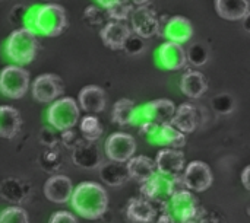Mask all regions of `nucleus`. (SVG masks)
I'll return each instance as SVG.
<instances>
[{
  "label": "nucleus",
  "instance_id": "f704fd0d",
  "mask_svg": "<svg viewBox=\"0 0 250 223\" xmlns=\"http://www.w3.org/2000/svg\"><path fill=\"white\" fill-rule=\"evenodd\" d=\"M48 223H79V222H78V219H76L72 213L62 210V212H56V213L50 218V222Z\"/></svg>",
  "mask_w": 250,
  "mask_h": 223
},
{
  "label": "nucleus",
  "instance_id": "58836bf2",
  "mask_svg": "<svg viewBox=\"0 0 250 223\" xmlns=\"http://www.w3.org/2000/svg\"><path fill=\"white\" fill-rule=\"evenodd\" d=\"M129 1H132L135 6H148L151 3V0H129Z\"/></svg>",
  "mask_w": 250,
  "mask_h": 223
},
{
  "label": "nucleus",
  "instance_id": "20e7f679",
  "mask_svg": "<svg viewBox=\"0 0 250 223\" xmlns=\"http://www.w3.org/2000/svg\"><path fill=\"white\" fill-rule=\"evenodd\" d=\"M79 117V105L70 96H64L59 101H54L47 111L48 123L60 131L72 130L78 124Z\"/></svg>",
  "mask_w": 250,
  "mask_h": 223
},
{
  "label": "nucleus",
  "instance_id": "e433bc0d",
  "mask_svg": "<svg viewBox=\"0 0 250 223\" xmlns=\"http://www.w3.org/2000/svg\"><path fill=\"white\" fill-rule=\"evenodd\" d=\"M242 183H243V186H245V188L250 191V165L249 167H246L245 169H243V172H242Z\"/></svg>",
  "mask_w": 250,
  "mask_h": 223
},
{
  "label": "nucleus",
  "instance_id": "72a5a7b5",
  "mask_svg": "<svg viewBox=\"0 0 250 223\" xmlns=\"http://www.w3.org/2000/svg\"><path fill=\"white\" fill-rule=\"evenodd\" d=\"M28 12H29V7L26 6H16L12 12H10V22L15 23V25H22V28H25V20H26V16H28Z\"/></svg>",
  "mask_w": 250,
  "mask_h": 223
},
{
  "label": "nucleus",
  "instance_id": "6e6552de",
  "mask_svg": "<svg viewBox=\"0 0 250 223\" xmlns=\"http://www.w3.org/2000/svg\"><path fill=\"white\" fill-rule=\"evenodd\" d=\"M177 110L173 101L170 99H155L148 104H145L138 114V118L142 120V123L149 121L155 124H171Z\"/></svg>",
  "mask_w": 250,
  "mask_h": 223
},
{
  "label": "nucleus",
  "instance_id": "a878e982",
  "mask_svg": "<svg viewBox=\"0 0 250 223\" xmlns=\"http://www.w3.org/2000/svg\"><path fill=\"white\" fill-rule=\"evenodd\" d=\"M73 162L82 168H95L100 164V153L92 145H78L73 152Z\"/></svg>",
  "mask_w": 250,
  "mask_h": 223
},
{
  "label": "nucleus",
  "instance_id": "a211bd4d",
  "mask_svg": "<svg viewBox=\"0 0 250 223\" xmlns=\"http://www.w3.org/2000/svg\"><path fill=\"white\" fill-rule=\"evenodd\" d=\"M129 177L135 181H138L139 184H144L149 180H152L157 174V164L155 161H152L151 158L145 156V155H139V156H133L127 164H126Z\"/></svg>",
  "mask_w": 250,
  "mask_h": 223
},
{
  "label": "nucleus",
  "instance_id": "473e14b6",
  "mask_svg": "<svg viewBox=\"0 0 250 223\" xmlns=\"http://www.w3.org/2000/svg\"><path fill=\"white\" fill-rule=\"evenodd\" d=\"M145 48V42H144V38L142 37H139V35H130V38L127 39V42L125 44V51L127 53V54H130V56H136V54H139L142 50Z\"/></svg>",
  "mask_w": 250,
  "mask_h": 223
},
{
  "label": "nucleus",
  "instance_id": "4c0bfd02",
  "mask_svg": "<svg viewBox=\"0 0 250 223\" xmlns=\"http://www.w3.org/2000/svg\"><path fill=\"white\" fill-rule=\"evenodd\" d=\"M104 9H108V7H111L113 4H116V3H119V1H122V0H97Z\"/></svg>",
  "mask_w": 250,
  "mask_h": 223
},
{
  "label": "nucleus",
  "instance_id": "f8f14e48",
  "mask_svg": "<svg viewBox=\"0 0 250 223\" xmlns=\"http://www.w3.org/2000/svg\"><path fill=\"white\" fill-rule=\"evenodd\" d=\"M158 174L166 178H173L182 174L185 169V153L180 149H163L155 158Z\"/></svg>",
  "mask_w": 250,
  "mask_h": 223
},
{
  "label": "nucleus",
  "instance_id": "f257e3e1",
  "mask_svg": "<svg viewBox=\"0 0 250 223\" xmlns=\"http://www.w3.org/2000/svg\"><path fill=\"white\" fill-rule=\"evenodd\" d=\"M72 206L82 218L97 221L108 209V194L101 184L85 181L75 188Z\"/></svg>",
  "mask_w": 250,
  "mask_h": 223
},
{
  "label": "nucleus",
  "instance_id": "4468645a",
  "mask_svg": "<svg viewBox=\"0 0 250 223\" xmlns=\"http://www.w3.org/2000/svg\"><path fill=\"white\" fill-rule=\"evenodd\" d=\"M100 35L105 47L111 50H122L130 38L132 29L123 20H111L101 28Z\"/></svg>",
  "mask_w": 250,
  "mask_h": 223
},
{
  "label": "nucleus",
  "instance_id": "7c9ffc66",
  "mask_svg": "<svg viewBox=\"0 0 250 223\" xmlns=\"http://www.w3.org/2000/svg\"><path fill=\"white\" fill-rule=\"evenodd\" d=\"M133 3L129 1V0H122L116 4H113L111 7L107 9V13H108V18L113 19V20H126L129 18V15H132L133 12Z\"/></svg>",
  "mask_w": 250,
  "mask_h": 223
},
{
  "label": "nucleus",
  "instance_id": "f3484780",
  "mask_svg": "<svg viewBox=\"0 0 250 223\" xmlns=\"http://www.w3.org/2000/svg\"><path fill=\"white\" fill-rule=\"evenodd\" d=\"M163 34L168 41L183 44L190 41V38L193 37V26L190 20L185 16H171L166 22Z\"/></svg>",
  "mask_w": 250,
  "mask_h": 223
},
{
  "label": "nucleus",
  "instance_id": "9d476101",
  "mask_svg": "<svg viewBox=\"0 0 250 223\" xmlns=\"http://www.w3.org/2000/svg\"><path fill=\"white\" fill-rule=\"evenodd\" d=\"M130 20L133 32L144 39L157 35L161 29L160 19L157 18L155 12L149 9V6H138L130 15Z\"/></svg>",
  "mask_w": 250,
  "mask_h": 223
},
{
  "label": "nucleus",
  "instance_id": "ea45409f",
  "mask_svg": "<svg viewBox=\"0 0 250 223\" xmlns=\"http://www.w3.org/2000/svg\"><path fill=\"white\" fill-rule=\"evenodd\" d=\"M243 28H245L248 32H250V12H249V15L243 19Z\"/></svg>",
  "mask_w": 250,
  "mask_h": 223
},
{
  "label": "nucleus",
  "instance_id": "dca6fc26",
  "mask_svg": "<svg viewBox=\"0 0 250 223\" xmlns=\"http://www.w3.org/2000/svg\"><path fill=\"white\" fill-rule=\"evenodd\" d=\"M79 107L89 114H100L105 110L107 95L103 88L97 85L85 86L78 95Z\"/></svg>",
  "mask_w": 250,
  "mask_h": 223
},
{
  "label": "nucleus",
  "instance_id": "cd10ccee",
  "mask_svg": "<svg viewBox=\"0 0 250 223\" xmlns=\"http://www.w3.org/2000/svg\"><path fill=\"white\" fill-rule=\"evenodd\" d=\"M79 129H81V133H82V136H83V139L86 142H95L103 134V126H101L100 120L92 114L85 115L81 120Z\"/></svg>",
  "mask_w": 250,
  "mask_h": 223
},
{
  "label": "nucleus",
  "instance_id": "393cba45",
  "mask_svg": "<svg viewBox=\"0 0 250 223\" xmlns=\"http://www.w3.org/2000/svg\"><path fill=\"white\" fill-rule=\"evenodd\" d=\"M138 108L130 99H120L114 104L113 112H111V120L119 124V126H127L135 121H138Z\"/></svg>",
  "mask_w": 250,
  "mask_h": 223
},
{
  "label": "nucleus",
  "instance_id": "7ed1b4c3",
  "mask_svg": "<svg viewBox=\"0 0 250 223\" xmlns=\"http://www.w3.org/2000/svg\"><path fill=\"white\" fill-rule=\"evenodd\" d=\"M67 28L66 12L60 4L38 6L35 16V31L45 37H59Z\"/></svg>",
  "mask_w": 250,
  "mask_h": 223
},
{
  "label": "nucleus",
  "instance_id": "b1692460",
  "mask_svg": "<svg viewBox=\"0 0 250 223\" xmlns=\"http://www.w3.org/2000/svg\"><path fill=\"white\" fill-rule=\"evenodd\" d=\"M22 127V120L18 110L1 105L0 107V134L3 139H13Z\"/></svg>",
  "mask_w": 250,
  "mask_h": 223
},
{
  "label": "nucleus",
  "instance_id": "0eeeda50",
  "mask_svg": "<svg viewBox=\"0 0 250 223\" xmlns=\"http://www.w3.org/2000/svg\"><path fill=\"white\" fill-rule=\"evenodd\" d=\"M173 210L180 223H202L199 200L186 190L173 196Z\"/></svg>",
  "mask_w": 250,
  "mask_h": 223
},
{
  "label": "nucleus",
  "instance_id": "aec40b11",
  "mask_svg": "<svg viewBox=\"0 0 250 223\" xmlns=\"http://www.w3.org/2000/svg\"><path fill=\"white\" fill-rule=\"evenodd\" d=\"M217 13L226 20H243L250 12L249 0H215Z\"/></svg>",
  "mask_w": 250,
  "mask_h": 223
},
{
  "label": "nucleus",
  "instance_id": "2eb2a0df",
  "mask_svg": "<svg viewBox=\"0 0 250 223\" xmlns=\"http://www.w3.org/2000/svg\"><path fill=\"white\" fill-rule=\"evenodd\" d=\"M73 186L66 175H54L44 184V196L53 203H67L73 196Z\"/></svg>",
  "mask_w": 250,
  "mask_h": 223
},
{
  "label": "nucleus",
  "instance_id": "39448f33",
  "mask_svg": "<svg viewBox=\"0 0 250 223\" xmlns=\"http://www.w3.org/2000/svg\"><path fill=\"white\" fill-rule=\"evenodd\" d=\"M0 89L7 98H22L29 89V73L19 66H6L0 74Z\"/></svg>",
  "mask_w": 250,
  "mask_h": 223
},
{
  "label": "nucleus",
  "instance_id": "9b49d317",
  "mask_svg": "<svg viewBox=\"0 0 250 223\" xmlns=\"http://www.w3.org/2000/svg\"><path fill=\"white\" fill-rule=\"evenodd\" d=\"M183 178H185L186 187L196 193L207 191L214 183V175H212L211 168L205 162H201V161L190 162L183 172Z\"/></svg>",
  "mask_w": 250,
  "mask_h": 223
},
{
  "label": "nucleus",
  "instance_id": "412c9836",
  "mask_svg": "<svg viewBox=\"0 0 250 223\" xmlns=\"http://www.w3.org/2000/svg\"><path fill=\"white\" fill-rule=\"evenodd\" d=\"M180 89L182 92L192 98V99H198L201 98L207 91H208V83L205 76L198 72V70H188L180 80Z\"/></svg>",
  "mask_w": 250,
  "mask_h": 223
},
{
  "label": "nucleus",
  "instance_id": "c9c22d12",
  "mask_svg": "<svg viewBox=\"0 0 250 223\" xmlns=\"http://www.w3.org/2000/svg\"><path fill=\"white\" fill-rule=\"evenodd\" d=\"M152 223H176V221H174V218L168 213V210H167V207H166V209L161 210L160 213L157 212V216H155V219L152 221Z\"/></svg>",
  "mask_w": 250,
  "mask_h": 223
},
{
  "label": "nucleus",
  "instance_id": "2f4dec72",
  "mask_svg": "<svg viewBox=\"0 0 250 223\" xmlns=\"http://www.w3.org/2000/svg\"><path fill=\"white\" fill-rule=\"evenodd\" d=\"M0 223H29L28 213L21 207H6L0 215Z\"/></svg>",
  "mask_w": 250,
  "mask_h": 223
},
{
  "label": "nucleus",
  "instance_id": "1a4fd4ad",
  "mask_svg": "<svg viewBox=\"0 0 250 223\" xmlns=\"http://www.w3.org/2000/svg\"><path fill=\"white\" fill-rule=\"evenodd\" d=\"M32 91V96L35 98V101L42 102V104H48L56 101L64 91L63 82L57 74L53 73H45V74H40L31 86Z\"/></svg>",
  "mask_w": 250,
  "mask_h": 223
},
{
  "label": "nucleus",
  "instance_id": "c756f323",
  "mask_svg": "<svg viewBox=\"0 0 250 223\" xmlns=\"http://www.w3.org/2000/svg\"><path fill=\"white\" fill-rule=\"evenodd\" d=\"M83 18H85V22L88 25H91V26H98V25L105 26L107 19H110L108 13H107V9H101V7H97V6H88L85 9Z\"/></svg>",
  "mask_w": 250,
  "mask_h": 223
},
{
  "label": "nucleus",
  "instance_id": "ddd939ff",
  "mask_svg": "<svg viewBox=\"0 0 250 223\" xmlns=\"http://www.w3.org/2000/svg\"><path fill=\"white\" fill-rule=\"evenodd\" d=\"M158 61L167 70H182L188 64V51L182 44L167 41L158 50Z\"/></svg>",
  "mask_w": 250,
  "mask_h": 223
},
{
  "label": "nucleus",
  "instance_id": "4be33fe9",
  "mask_svg": "<svg viewBox=\"0 0 250 223\" xmlns=\"http://www.w3.org/2000/svg\"><path fill=\"white\" fill-rule=\"evenodd\" d=\"M171 124L183 133H193L199 126V112L193 104H182Z\"/></svg>",
  "mask_w": 250,
  "mask_h": 223
},
{
  "label": "nucleus",
  "instance_id": "6ab92c4d",
  "mask_svg": "<svg viewBox=\"0 0 250 223\" xmlns=\"http://www.w3.org/2000/svg\"><path fill=\"white\" fill-rule=\"evenodd\" d=\"M151 142L170 149H182L186 145V136L173 124H163L158 126L155 134L151 137Z\"/></svg>",
  "mask_w": 250,
  "mask_h": 223
},
{
  "label": "nucleus",
  "instance_id": "5701e85b",
  "mask_svg": "<svg viewBox=\"0 0 250 223\" xmlns=\"http://www.w3.org/2000/svg\"><path fill=\"white\" fill-rule=\"evenodd\" d=\"M127 218L133 223H152L157 209L146 199H132L127 206Z\"/></svg>",
  "mask_w": 250,
  "mask_h": 223
},
{
  "label": "nucleus",
  "instance_id": "423d86ee",
  "mask_svg": "<svg viewBox=\"0 0 250 223\" xmlns=\"http://www.w3.org/2000/svg\"><path fill=\"white\" fill-rule=\"evenodd\" d=\"M105 155L110 161L119 164H127L135 152H136V142L127 133H113L105 140Z\"/></svg>",
  "mask_w": 250,
  "mask_h": 223
},
{
  "label": "nucleus",
  "instance_id": "f03ea898",
  "mask_svg": "<svg viewBox=\"0 0 250 223\" xmlns=\"http://www.w3.org/2000/svg\"><path fill=\"white\" fill-rule=\"evenodd\" d=\"M4 51L13 63L29 64L34 61L38 51V39L35 32L28 28L15 29L7 37Z\"/></svg>",
  "mask_w": 250,
  "mask_h": 223
},
{
  "label": "nucleus",
  "instance_id": "bb28decb",
  "mask_svg": "<svg viewBox=\"0 0 250 223\" xmlns=\"http://www.w3.org/2000/svg\"><path fill=\"white\" fill-rule=\"evenodd\" d=\"M101 178L108 184V186H120L123 184L129 177L127 168H123L119 162H110L103 165L101 168Z\"/></svg>",
  "mask_w": 250,
  "mask_h": 223
},
{
  "label": "nucleus",
  "instance_id": "c85d7f7f",
  "mask_svg": "<svg viewBox=\"0 0 250 223\" xmlns=\"http://www.w3.org/2000/svg\"><path fill=\"white\" fill-rule=\"evenodd\" d=\"M208 58H209V53L207 47L202 45L201 42H195L188 48V60L192 66L201 67L208 61Z\"/></svg>",
  "mask_w": 250,
  "mask_h": 223
}]
</instances>
